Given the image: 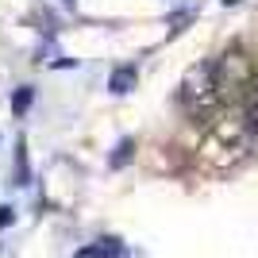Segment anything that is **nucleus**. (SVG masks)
Wrapping results in <instances>:
<instances>
[{"mask_svg": "<svg viewBox=\"0 0 258 258\" xmlns=\"http://www.w3.org/2000/svg\"><path fill=\"white\" fill-rule=\"evenodd\" d=\"M254 143L258 131L250 127L247 112H220L201 139V162L212 170H231L254 151Z\"/></svg>", "mask_w": 258, "mask_h": 258, "instance_id": "f257e3e1", "label": "nucleus"}, {"mask_svg": "<svg viewBox=\"0 0 258 258\" xmlns=\"http://www.w3.org/2000/svg\"><path fill=\"white\" fill-rule=\"evenodd\" d=\"M177 100H181L185 116L197 119V123H212L220 112H224V93L216 85V62H193L181 77V89H177Z\"/></svg>", "mask_w": 258, "mask_h": 258, "instance_id": "f03ea898", "label": "nucleus"}, {"mask_svg": "<svg viewBox=\"0 0 258 258\" xmlns=\"http://www.w3.org/2000/svg\"><path fill=\"white\" fill-rule=\"evenodd\" d=\"M254 81V62L243 46H227L220 58H216V85L224 93V100H235L243 97Z\"/></svg>", "mask_w": 258, "mask_h": 258, "instance_id": "7ed1b4c3", "label": "nucleus"}, {"mask_svg": "<svg viewBox=\"0 0 258 258\" xmlns=\"http://www.w3.org/2000/svg\"><path fill=\"white\" fill-rule=\"evenodd\" d=\"M131 81H135V70H116L108 85H112V93H127V89H131Z\"/></svg>", "mask_w": 258, "mask_h": 258, "instance_id": "20e7f679", "label": "nucleus"}]
</instances>
